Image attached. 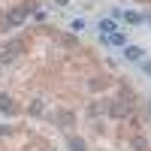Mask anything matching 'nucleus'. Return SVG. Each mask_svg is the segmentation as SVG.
Here are the masks:
<instances>
[{
	"label": "nucleus",
	"instance_id": "nucleus-1",
	"mask_svg": "<svg viewBox=\"0 0 151 151\" xmlns=\"http://www.w3.org/2000/svg\"><path fill=\"white\" fill-rule=\"evenodd\" d=\"M133 112V103H130V97L124 100V97H118V100H112V106H109V115H115V118H127Z\"/></svg>",
	"mask_w": 151,
	"mask_h": 151
},
{
	"label": "nucleus",
	"instance_id": "nucleus-2",
	"mask_svg": "<svg viewBox=\"0 0 151 151\" xmlns=\"http://www.w3.org/2000/svg\"><path fill=\"white\" fill-rule=\"evenodd\" d=\"M124 58H127V60H133V64H142V60H145V48H139V45H124Z\"/></svg>",
	"mask_w": 151,
	"mask_h": 151
},
{
	"label": "nucleus",
	"instance_id": "nucleus-3",
	"mask_svg": "<svg viewBox=\"0 0 151 151\" xmlns=\"http://www.w3.org/2000/svg\"><path fill=\"white\" fill-rule=\"evenodd\" d=\"M18 52H21V42H6L3 48H0V64H9Z\"/></svg>",
	"mask_w": 151,
	"mask_h": 151
},
{
	"label": "nucleus",
	"instance_id": "nucleus-4",
	"mask_svg": "<svg viewBox=\"0 0 151 151\" xmlns=\"http://www.w3.org/2000/svg\"><path fill=\"white\" fill-rule=\"evenodd\" d=\"M118 33V21L115 18H100V36H112Z\"/></svg>",
	"mask_w": 151,
	"mask_h": 151
},
{
	"label": "nucleus",
	"instance_id": "nucleus-5",
	"mask_svg": "<svg viewBox=\"0 0 151 151\" xmlns=\"http://www.w3.org/2000/svg\"><path fill=\"white\" fill-rule=\"evenodd\" d=\"M103 42H106V45H121V48H124V45H127V33L118 30V33H112V36H103Z\"/></svg>",
	"mask_w": 151,
	"mask_h": 151
},
{
	"label": "nucleus",
	"instance_id": "nucleus-6",
	"mask_svg": "<svg viewBox=\"0 0 151 151\" xmlns=\"http://www.w3.org/2000/svg\"><path fill=\"white\" fill-rule=\"evenodd\" d=\"M124 21H127V24H145V15H139V12H127Z\"/></svg>",
	"mask_w": 151,
	"mask_h": 151
},
{
	"label": "nucleus",
	"instance_id": "nucleus-7",
	"mask_svg": "<svg viewBox=\"0 0 151 151\" xmlns=\"http://www.w3.org/2000/svg\"><path fill=\"white\" fill-rule=\"evenodd\" d=\"M0 112H15V106H12L9 97H0Z\"/></svg>",
	"mask_w": 151,
	"mask_h": 151
},
{
	"label": "nucleus",
	"instance_id": "nucleus-8",
	"mask_svg": "<svg viewBox=\"0 0 151 151\" xmlns=\"http://www.w3.org/2000/svg\"><path fill=\"white\" fill-rule=\"evenodd\" d=\"M70 151H88L82 139H70Z\"/></svg>",
	"mask_w": 151,
	"mask_h": 151
},
{
	"label": "nucleus",
	"instance_id": "nucleus-9",
	"mask_svg": "<svg viewBox=\"0 0 151 151\" xmlns=\"http://www.w3.org/2000/svg\"><path fill=\"white\" fill-rule=\"evenodd\" d=\"M60 124H64V127H73V115H70V112H60Z\"/></svg>",
	"mask_w": 151,
	"mask_h": 151
},
{
	"label": "nucleus",
	"instance_id": "nucleus-10",
	"mask_svg": "<svg viewBox=\"0 0 151 151\" xmlns=\"http://www.w3.org/2000/svg\"><path fill=\"white\" fill-rule=\"evenodd\" d=\"M133 148H136V151H145L148 145H145V139H142V136H133Z\"/></svg>",
	"mask_w": 151,
	"mask_h": 151
},
{
	"label": "nucleus",
	"instance_id": "nucleus-11",
	"mask_svg": "<svg viewBox=\"0 0 151 151\" xmlns=\"http://www.w3.org/2000/svg\"><path fill=\"white\" fill-rule=\"evenodd\" d=\"M70 30H76V33H82V30H85V21H82V18H76V21L70 24Z\"/></svg>",
	"mask_w": 151,
	"mask_h": 151
},
{
	"label": "nucleus",
	"instance_id": "nucleus-12",
	"mask_svg": "<svg viewBox=\"0 0 151 151\" xmlns=\"http://www.w3.org/2000/svg\"><path fill=\"white\" fill-rule=\"evenodd\" d=\"M142 70H145V73L151 76V60H142Z\"/></svg>",
	"mask_w": 151,
	"mask_h": 151
},
{
	"label": "nucleus",
	"instance_id": "nucleus-13",
	"mask_svg": "<svg viewBox=\"0 0 151 151\" xmlns=\"http://www.w3.org/2000/svg\"><path fill=\"white\" fill-rule=\"evenodd\" d=\"M145 24H148V27H151V12H148V15H145Z\"/></svg>",
	"mask_w": 151,
	"mask_h": 151
},
{
	"label": "nucleus",
	"instance_id": "nucleus-14",
	"mask_svg": "<svg viewBox=\"0 0 151 151\" xmlns=\"http://www.w3.org/2000/svg\"><path fill=\"white\" fill-rule=\"evenodd\" d=\"M55 3H58V6H64V3H67V0H55Z\"/></svg>",
	"mask_w": 151,
	"mask_h": 151
},
{
	"label": "nucleus",
	"instance_id": "nucleus-15",
	"mask_svg": "<svg viewBox=\"0 0 151 151\" xmlns=\"http://www.w3.org/2000/svg\"><path fill=\"white\" fill-rule=\"evenodd\" d=\"M0 73H3V64H0Z\"/></svg>",
	"mask_w": 151,
	"mask_h": 151
}]
</instances>
